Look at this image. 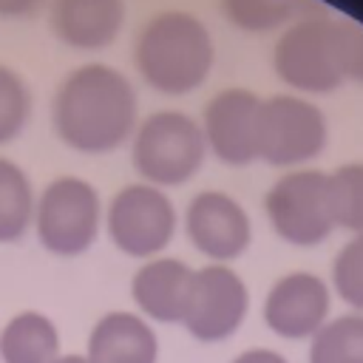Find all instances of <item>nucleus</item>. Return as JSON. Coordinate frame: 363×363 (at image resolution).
<instances>
[{
  "label": "nucleus",
  "mask_w": 363,
  "mask_h": 363,
  "mask_svg": "<svg viewBox=\"0 0 363 363\" xmlns=\"http://www.w3.org/2000/svg\"><path fill=\"white\" fill-rule=\"evenodd\" d=\"M139 102L130 79L102 62L74 68L57 88L51 122L62 145L77 153H111L136 130Z\"/></svg>",
  "instance_id": "f257e3e1"
},
{
  "label": "nucleus",
  "mask_w": 363,
  "mask_h": 363,
  "mask_svg": "<svg viewBox=\"0 0 363 363\" xmlns=\"http://www.w3.org/2000/svg\"><path fill=\"white\" fill-rule=\"evenodd\" d=\"M213 57L216 51L207 26L179 9L153 14L133 43V65L139 77L153 91L170 96L196 91L207 79Z\"/></svg>",
  "instance_id": "f03ea898"
},
{
  "label": "nucleus",
  "mask_w": 363,
  "mask_h": 363,
  "mask_svg": "<svg viewBox=\"0 0 363 363\" xmlns=\"http://www.w3.org/2000/svg\"><path fill=\"white\" fill-rule=\"evenodd\" d=\"M207 156L201 125L182 111L150 113L133 130L130 162L153 187H176L193 179Z\"/></svg>",
  "instance_id": "7ed1b4c3"
},
{
  "label": "nucleus",
  "mask_w": 363,
  "mask_h": 363,
  "mask_svg": "<svg viewBox=\"0 0 363 363\" xmlns=\"http://www.w3.org/2000/svg\"><path fill=\"white\" fill-rule=\"evenodd\" d=\"M99 193L91 182L77 176H60L34 201V233L37 241L62 258L82 255L91 250L99 233Z\"/></svg>",
  "instance_id": "20e7f679"
},
{
  "label": "nucleus",
  "mask_w": 363,
  "mask_h": 363,
  "mask_svg": "<svg viewBox=\"0 0 363 363\" xmlns=\"http://www.w3.org/2000/svg\"><path fill=\"white\" fill-rule=\"evenodd\" d=\"M326 147V116L318 105L275 94L261 99L255 125V153L272 167H295Z\"/></svg>",
  "instance_id": "39448f33"
},
{
  "label": "nucleus",
  "mask_w": 363,
  "mask_h": 363,
  "mask_svg": "<svg viewBox=\"0 0 363 363\" xmlns=\"http://www.w3.org/2000/svg\"><path fill=\"white\" fill-rule=\"evenodd\" d=\"M269 227L295 247H315L335 230L329 176L320 170H289L284 173L264 199Z\"/></svg>",
  "instance_id": "423d86ee"
},
{
  "label": "nucleus",
  "mask_w": 363,
  "mask_h": 363,
  "mask_svg": "<svg viewBox=\"0 0 363 363\" xmlns=\"http://www.w3.org/2000/svg\"><path fill=\"white\" fill-rule=\"evenodd\" d=\"M105 230L116 250L130 258H156L176 233V207L147 182L122 187L105 213Z\"/></svg>",
  "instance_id": "0eeeda50"
},
{
  "label": "nucleus",
  "mask_w": 363,
  "mask_h": 363,
  "mask_svg": "<svg viewBox=\"0 0 363 363\" xmlns=\"http://www.w3.org/2000/svg\"><path fill=\"white\" fill-rule=\"evenodd\" d=\"M272 68L278 79H284L295 91H335L343 82L335 51V20L306 17L289 26L272 48Z\"/></svg>",
  "instance_id": "6e6552de"
},
{
  "label": "nucleus",
  "mask_w": 363,
  "mask_h": 363,
  "mask_svg": "<svg viewBox=\"0 0 363 363\" xmlns=\"http://www.w3.org/2000/svg\"><path fill=\"white\" fill-rule=\"evenodd\" d=\"M250 306L247 284L227 264H207L196 269L187 312L182 326L204 343H218L235 335Z\"/></svg>",
  "instance_id": "1a4fd4ad"
},
{
  "label": "nucleus",
  "mask_w": 363,
  "mask_h": 363,
  "mask_svg": "<svg viewBox=\"0 0 363 363\" xmlns=\"http://www.w3.org/2000/svg\"><path fill=\"white\" fill-rule=\"evenodd\" d=\"M184 233L190 244L210 261H233L252 241L247 210L221 190H204L184 210Z\"/></svg>",
  "instance_id": "9d476101"
},
{
  "label": "nucleus",
  "mask_w": 363,
  "mask_h": 363,
  "mask_svg": "<svg viewBox=\"0 0 363 363\" xmlns=\"http://www.w3.org/2000/svg\"><path fill=\"white\" fill-rule=\"evenodd\" d=\"M261 99L247 88L218 91L201 119L207 150H213L224 164H250L258 159L255 153V125H258Z\"/></svg>",
  "instance_id": "9b49d317"
},
{
  "label": "nucleus",
  "mask_w": 363,
  "mask_h": 363,
  "mask_svg": "<svg viewBox=\"0 0 363 363\" xmlns=\"http://www.w3.org/2000/svg\"><path fill=\"white\" fill-rule=\"evenodd\" d=\"M329 315V289L312 272L278 278L264 298V323L286 340L312 337Z\"/></svg>",
  "instance_id": "f8f14e48"
},
{
  "label": "nucleus",
  "mask_w": 363,
  "mask_h": 363,
  "mask_svg": "<svg viewBox=\"0 0 363 363\" xmlns=\"http://www.w3.org/2000/svg\"><path fill=\"white\" fill-rule=\"evenodd\" d=\"M193 275L179 258H150L130 278V298L136 309L159 323H182L193 289Z\"/></svg>",
  "instance_id": "ddd939ff"
},
{
  "label": "nucleus",
  "mask_w": 363,
  "mask_h": 363,
  "mask_svg": "<svg viewBox=\"0 0 363 363\" xmlns=\"http://www.w3.org/2000/svg\"><path fill=\"white\" fill-rule=\"evenodd\" d=\"M48 20L60 43L96 51L119 37L125 23L122 0H51Z\"/></svg>",
  "instance_id": "4468645a"
},
{
  "label": "nucleus",
  "mask_w": 363,
  "mask_h": 363,
  "mask_svg": "<svg viewBox=\"0 0 363 363\" xmlns=\"http://www.w3.org/2000/svg\"><path fill=\"white\" fill-rule=\"evenodd\" d=\"M88 363H159V337L136 312L102 315L85 346Z\"/></svg>",
  "instance_id": "2eb2a0df"
},
{
  "label": "nucleus",
  "mask_w": 363,
  "mask_h": 363,
  "mask_svg": "<svg viewBox=\"0 0 363 363\" xmlns=\"http://www.w3.org/2000/svg\"><path fill=\"white\" fill-rule=\"evenodd\" d=\"M60 354V332L54 320L37 309L17 312L0 329L3 363H54Z\"/></svg>",
  "instance_id": "dca6fc26"
},
{
  "label": "nucleus",
  "mask_w": 363,
  "mask_h": 363,
  "mask_svg": "<svg viewBox=\"0 0 363 363\" xmlns=\"http://www.w3.org/2000/svg\"><path fill=\"white\" fill-rule=\"evenodd\" d=\"M34 187L26 170L0 156V244H14L34 221Z\"/></svg>",
  "instance_id": "f3484780"
},
{
  "label": "nucleus",
  "mask_w": 363,
  "mask_h": 363,
  "mask_svg": "<svg viewBox=\"0 0 363 363\" xmlns=\"http://www.w3.org/2000/svg\"><path fill=\"white\" fill-rule=\"evenodd\" d=\"M309 340V363H363V312L326 320Z\"/></svg>",
  "instance_id": "a211bd4d"
},
{
  "label": "nucleus",
  "mask_w": 363,
  "mask_h": 363,
  "mask_svg": "<svg viewBox=\"0 0 363 363\" xmlns=\"http://www.w3.org/2000/svg\"><path fill=\"white\" fill-rule=\"evenodd\" d=\"M329 176V201L335 227L349 233H363V162H349L335 167Z\"/></svg>",
  "instance_id": "6ab92c4d"
},
{
  "label": "nucleus",
  "mask_w": 363,
  "mask_h": 363,
  "mask_svg": "<svg viewBox=\"0 0 363 363\" xmlns=\"http://www.w3.org/2000/svg\"><path fill=\"white\" fill-rule=\"evenodd\" d=\"M218 9L235 28L247 34H267L295 14L298 0H218Z\"/></svg>",
  "instance_id": "aec40b11"
},
{
  "label": "nucleus",
  "mask_w": 363,
  "mask_h": 363,
  "mask_svg": "<svg viewBox=\"0 0 363 363\" xmlns=\"http://www.w3.org/2000/svg\"><path fill=\"white\" fill-rule=\"evenodd\" d=\"M31 119L28 82L9 65H0V145L17 139Z\"/></svg>",
  "instance_id": "412c9836"
},
{
  "label": "nucleus",
  "mask_w": 363,
  "mask_h": 363,
  "mask_svg": "<svg viewBox=\"0 0 363 363\" xmlns=\"http://www.w3.org/2000/svg\"><path fill=\"white\" fill-rule=\"evenodd\" d=\"M332 286L343 303L363 312V233L349 238L332 261Z\"/></svg>",
  "instance_id": "4be33fe9"
},
{
  "label": "nucleus",
  "mask_w": 363,
  "mask_h": 363,
  "mask_svg": "<svg viewBox=\"0 0 363 363\" xmlns=\"http://www.w3.org/2000/svg\"><path fill=\"white\" fill-rule=\"evenodd\" d=\"M335 51L343 82L363 85V26L354 20H335Z\"/></svg>",
  "instance_id": "5701e85b"
},
{
  "label": "nucleus",
  "mask_w": 363,
  "mask_h": 363,
  "mask_svg": "<svg viewBox=\"0 0 363 363\" xmlns=\"http://www.w3.org/2000/svg\"><path fill=\"white\" fill-rule=\"evenodd\" d=\"M45 0H0V17L17 20V17H34Z\"/></svg>",
  "instance_id": "b1692460"
},
{
  "label": "nucleus",
  "mask_w": 363,
  "mask_h": 363,
  "mask_svg": "<svg viewBox=\"0 0 363 363\" xmlns=\"http://www.w3.org/2000/svg\"><path fill=\"white\" fill-rule=\"evenodd\" d=\"M233 363H289V360H286L284 354L272 352V349L258 346V349H247V352H241L238 357H233Z\"/></svg>",
  "instance_id": "393cba45"
},
{
  "label": "nucleus",
  "mask_w": 363,
  "mask_h": 363,
  "mask_svg": "<svg viewBox=\"0 0 363 363\" xmlns=\"http://www.w3.org/2000/svg\"><path fill=\"white\" fill-rule=\"evenodd\" d=\"M54 363H88V357H85V354H74V352H68V354H60Z\"/></svg>",
  "instance_id": "a878e982"
}]
</instances>
